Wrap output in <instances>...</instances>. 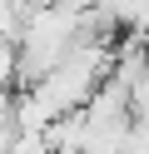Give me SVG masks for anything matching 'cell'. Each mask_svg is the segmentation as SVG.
<instances>
[{"label":"cell","mask_w":149,"mask_h":154,"mask_svg":"<svg viewBox=\"0 0 149 154\" xmlns=\"http://www.w3.org/2000/svg\"><path fill=\"white\" fill-rule=\"evenodd\" d=\"M119 30H149V0H95Z\"/></svg>","instance_id":"6da1fadb"}]
</instances>
